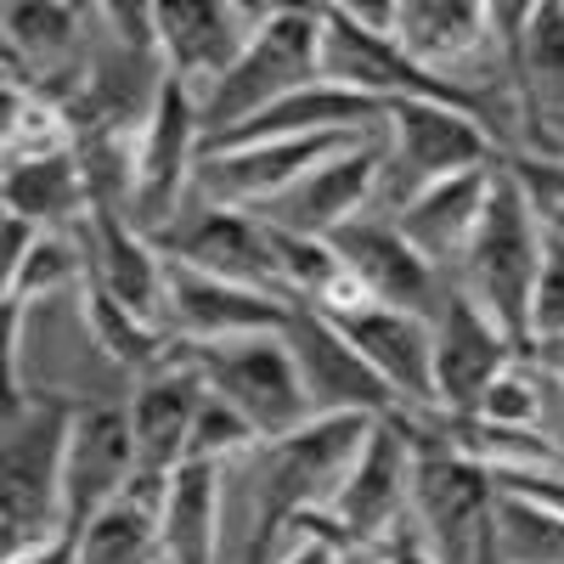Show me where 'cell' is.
Returning a JSON list of instances; mask_svg holds the SVG:
<instances>
[{
	"label": "cell",
	"mask_w": 564,
	"mask_h": 564,
	"mask_svg": "<svg viewBox=\"0 0 564 564\" xmlns=\"http://www.w3.org/2000/svg\"><path fill=\"white\" fill-rule=\"evenodd\" d=\"M367 430H372L367 412H334L300 423L294 435L260 441V452L249 457V502H254L249 564H271L300 513L327 508L339 497Z\"/></svg>",
	"instance_id": "6da1fadb"
},
{
	"label": "cell",
	"mask_w": 564,
	"mask_h": 564,
	"mask_svg": "<svg viewBox=\"0 0 564 564\" xmlns=\"http://www.w3.org/2000/svg\"><path fill=\"white\" fill-rule=\"evenodd\" d=\"M79 406L45 390H7L0 435V547L29 553L63 536V463Z\"/></svg>",
	"instance_id": "7a4b0ae2"
},
{
	"label": "cell",
	"mask_w": 564,
	"mask_h": 564,
	"mask_svg": "<svg viewBox=\"0 0 564 564\" xmlns=\"http://www.w3.org/2000/svg\"><path fill=\"white\" fill-rule=\"evenodd\" d=\"M322 79H327L322 74V7H265L238 68L198 102L204 141L260 119L265 108L300 97V90Z\"/></svg>",
	"instance_id": "3957f363"
},
{
	"label": "cell",
	"mask_w": 564,
	"mask_h": 564,
	"mask_svg": "<svg viewBox=\"0 0 564 564\" xmlns=\"http://www.w3.org/2000/svg\"><path fill=\"white\" fill-rule=\"evenodd\" d=\"M175 367L198 372L204 390H215L220 401L238 406L260 441H276V435H294L300 423H311V406H305V390H300V372H294V356L282 345V334H249V339H175L170 356Z\"/></svg>",
	"instance_id": "277c9868"
},
{
	"label": "cell",
	"mask_w": 564,
	"mask_h": 564,
	"mask_svg": "<svg viewBox=\"0 0 564 564\" xmlns=\"http://www.w3.org/2000/svg\"><path fill=\"white\" fill-rule=\"evenodd\" d=\"M536 265H542V231H536V220L525 215L520 193H513V181L497 164L486 215H480L475 238L463 249V294L502 327V339L520 356L531 350L525 345V316H531Z\"/></svg>",
	"instance_id": "5b68a950"
},
{
	"label": "cell",
	"mask_w": 564,
	"mask_h": 564,
	"mask_svg": "<svg viewBox=\"0 0 564 564\" xmlns=\"http://www.w3.org/2000/svg\"><path fill=\"white\" fill-rule=\"evenodd\" d=\"M491 468L446 446L412 441V525L435 564H497L491 558Z\"/></svg>",
	"instance_id": "8992f818"
},
{
	"label": "cell",
	"mask_w": 564,
	"mask_h": 564,
	"mask_svg": "<svg viewBox=\"0 0 564 564\" xmlns=\"http://www.w3.org/2000/svg\"><path fill=\"white\" fill-rule=\"evenodd\" d=\"M198 141H204V124H198L193 90L159 74L148 124L135 135V181H130V204H124V220L135 231H148V238L170 231L186 181L198 175Z\"/></svg>",
	"instance_id": "52a82bcc"
},
{
	"label": "cell",
	"mask_w": 564,
	"mask_h": 564,
	"mask_svg": "<svg viewBox=\"0 0 564 564\" xmlns=\"http://www.w3.org/2000/svg\"><path fill=\"white\" fill-rule=\"evenodd\" d=\"M491 29L502 45V63L520 79L525 135L542 159L564 153V0H502L491 7Z\"/></svg>",
	"instance_id": "ba28073f"
},
{
	"label": "cell",
	"mask_w": 564,
	"mask_h": 564,
	"mask_svg": "<svg viewBox=\"0 0 564 564\" xmlns=\"http://www.w3.org/2000/svg\"><path fill=\"white\" fill-rule=\"evenodd\" d=\"M390 124V170H379V181L390 186V198L406 204L412 193L435 186L446 175L480 170V164H502V148L457 108L441 102H390L384 108Z\"/></svg>",
	"instance_id": "9c48e42d"
},
{
	"label": "cell",
	"mask_w": 564,
	"mask_h": 564,
	"mask_svg": "<svg viewBox=\"0 0 564 564\" xmlns=\"http://www.w3.org/2000/svg\"><path fill=\"white\" fill-rule=\"evenodd\" d=\"M282 345H289V356H294V372H300V390H305L311 417H334V412L384 417V412H401L395 390L367 367V356L316 305L294 300L289 327H282Z\"/></svg>",
	"instance_id": "30bf717a"
},
{
	"label": "cell",
	"mask_w": 564,
	"mask_h": 564,
	"mask_svg": "<svg viewBox=\"0 0 564 564\" xmlns=\"http://www.w3.org/2000/svg\"><path fill=\"white\" fill-rule=\"evenodd\" d=\"M356 130H334V135H282V141H249V148H226V153H198V193L209 198V209H260L271 198H282L289 186H300L316 164L350 153Z\"/></svg>",
	"instance_id": "8fae6325"
},
{
	"label": "cell",
	"mask_w": 564,
	"mask_h": 564,
	"mask_svg": "<svg viewBox=\"0 0 564 564\" xmlns=\"http://www.w3.org/2000/svg\"><path fill=\"white\" fill-rule=\"evenodd\" d=\"M406 508H412V435H406L401 412H384V417H372V430L350 463L339 497L327 502V513L356 542L384 547L406 525Z\"/></svg>",
	"instance_id": "7c38bea8"
},
{
	"label": "cell",
	"mask_w": 564,
	"mask_h": 564,
	"mask_svg": "<svg viewBox=\"0 0 564 564\" xmlns=\"http://www.w3.org/2000/svg\"><path fill=\"white\" fill-rule=\"evenodd\" d=\"M294 300H276L260 289H243V282L209 276L186 260L164 254V316L175 327V339H249V334H282L289 327Z\"/></svg>",
	"instance_id": "4fadbf2b"
},
{
	"label": "cell",
	"mask_w": 564,
	"mask_h": 564,
	"mask_svg": "<svg viewBox=\"0 0 564 564\" xmlns=\"http://www.w3.org/2000/svg\"><path fill=\"white\" fill-rule=\"evenodd\" d=\"M130 480H135L130 406H79L63 463V536L79 542L85 525L124 497Z\"/></svg>",
	"instance_id": "5bb4252c"
},
{
	"label": "cell",
	"mask_w": 564,
	"mask_h": 564,
	"mask_svg": "<svg viewBox=\"0 0 564 564\" xmlns=\"http://www.w3.org/2000/svg\"><path fill=\"white\" fill-rule=\"evenodd\" d=\"M254 18L249 7H220V0H159L153 7V34L164 52V74L193 90V79H204V97L238 68V57L249 52L254 29L243 23Z\"/></svg>",
	"instance_id": "9a60e30c"
},
{
	"label": "cell",
	"mask_w": 564,
	"mask_h": 564,
	"mask_svg": "<svg viewBox=\"0 0 564 564\" xmlns=\"http://www.w3.org/2000/svg\"><path fill=\"white\" fill-rule=\"evenodd\" d=\"M327 322L367 356V367L395 390L401 406L412 412L435 406V327L423 316L390 311V305H350V311H334Z\"/></svg>",
	"instance_id": "2e32d148"
},
{
	"label": "cell",
	"mask_w": 564,
	"mask_h": 564,
	"mask_svg": "<svg viewBox=\"0 0 564 564\" xmlns=\"http://www.w3.org/2000/svg\"><path fill=\"white\" fill-rule=\"evenodd\" d=\"M153 243H159V254L186 260V265H198L209 276H226V282H243V289L289 300L260 215H243V209H198L186 226L164 231V238H153Z\"/></svg>",
	"instance_id": "e0dca14e"
},
{
	"label": "cell",
	"mask_w": 564,
	"mask_h": 564,
	"mask_svg": "<svg viewBox=\"0 0 564 564\" xmlns=\"http://www.w3.org/2000/svg\"><path fill=\"white\" fill-rule=\"evenodd\" d=\"M379 170H384V148H379V135H367L350 153L316 164L300 186H289L282 198H271L249 215H260L271 226H289V231H305V238H327V231L361 220V204L372 198V186H379Z\"/></svg>",
	"instance_id": "ac0fdd59"
},
{
	"label": "cell",
	"mask_w": 564,
	"mask_h": 564,
	"mask_svg": "<svg viewBox=\"0 0 564 564\" xmlns=\"http://www.w3.org/2000/svg\"><path fill=\"white\" fill-rule=\"evenodd\" d=\"M520 356L502 327L468 300V294H446L441 316H435V406L441 412H475L480 395L491 390L497 372Z\"/></svg>",
	"instance_id": "d6986e66"
},
{
	"label": "cell",
	"mask_w": 564,
	"mask_h": 564,
	"mask_svg": "<svg viewBox=\"0 0 564 564\" xmlns=\"http://www.w3.org/2000/svg\"><path fill=\"white\" fill-rule=\"evenodd\" d=\"M85 238V260H90V289L113 294L124 311L159 322L164 311V254L153 249L148 231H135L124 220V209L113 204H90V215L79 220Z\"/></svg>",
	"instance_id": "ffe728a7"
},
{
	"label": "cell",
	"mask_w": 564,
	"mask_h": 564,
	"mask_svg": "<svg viewBox=\"0 0 564 564\" xmlns=\"http://www.w3.org/2000/svg\"><path fill=\"white\" fill-rule=\"evenodd\" d=\"M327 243H334V254L345 260V271L367 289L372 305L412 311V316L430 311L435 265L401 238L395 220H350V226H339V231H327Z\"/></svg>",
	"instance_id": "44dd1931"
},
{
	"label": "cell",
	"mask_w": 564,
	"mask_h": 564,
	"mask_svg": "<svg viewBox=\"0 0 564 564\" xmlns=\"http://www.w3.org/2000/svg\"><path fill=\"white\" fill-rule=\"evenodd\" d=\"M204 406V379L186 372L175 361H164L159 372H148V384L130 401V435H135V475H159L170 480L186 463L193 446V423Z\"/></svg>",
	"instance_id": "7402d4cb"
},
{
	"label": "cell",
	"mask_w": 564,
	"mask_h": 564,
	"mask_svg": "<svg viewBox=\"0 0 564 564\" xmlns=\"http://www.w3.org/2000/svg\"><path fill=\"white\" fill-rule=\"evenodd\" d=\"M491 181H497V164H480V170H463V175H446L435 186L412 193L401 209H395V231L423 254V260H463L468 238L486 215V198H491Z\"/></svg>",
	"instance_id": "603a6c76"
},
{
	"label": "cell",
	"mask_w": 564,
	"mask_h": 564,
	"mask_svg": "<svg viewBox=\"0 0 564 564\" xmlns=\"http://www.w3.org/2000/svg\"><path fill=\"white\" fill-rule=\"evenodd\" d=\"M395 40L412 63L452 79V68L468 63L475 52H486V40H497V29H491V7H468V0H406L395 12Z\"/></svg>",
	"instance_id": "cb8c5ba5"
},
{
	"label": "cell",
	"mask_w": 564,
	"mask_h": 564,
	"mask_svg": "<svg viewBox=\"0 0 564 564\" xmlns=\"http://www.w3.org/2000/svg\"><path fill=\"white\" fill-rule=\"evenodd\" d=\"M7 215H23L40 231H74L90 215V181L79 148L34 164H7Z\"/></svg>",
	"instance_id": "d4e9b609"
},
{
	"label": "cell",
	"mask_w": 564,
	"mask_h": 564,
	"mask_svg": "<svg viewBox=\"0 0 564 564\" xmlns=\"http://www.w3.org/2000/svg\"><path fill=\"white\" fill-rule=\"evenodd\" d=\"M220 463H181L164 497V564H215Z\"/></svg>",
	"instance_id": "484cf974"
},
{
	"label": "cell",
	"mask_w": 564,
	"mask_h": 564,
	"mask_svg": "<svg viewBox=\"0 0 564 564\" xmlns=\"http://www.w3.org/2000/svg\"><path fill=\"white\" fill-rule=\"evenodd\" d=\"M491 558L497 564H564V520L553 508L497 486V502H491Z\"/></svg>",
	"instance_id": "4316f807"
},
{
	"label": "cell",
	"mask_w": 564,
	"mask_h": 564,
	"mask_svg": "<svg viewBox=\"0 0 564 564\" xmlns=\"http://www.w3.org/2000/svg\"><path fill=\"white\" fill-rule=\"evenodd\" d=\"M85 327H90V339H97L102 356H113L119 367H135V372H159L170 345H175V334H164L148 316L124 311L113 294L90 289V282H85Z\"/></svg>",
	"instance_id": "83f0119b"
},
{
	"label": "cell",
	"mask_w": 564,
	"mask_h": 564,
	"mask_svg": "<svg viewBox=\"0 0 564 564\" xmlns=\"http://www.w3.org/2000/svg\"><path fill=\"white\" fill-rule=\"evenodd\" d=\"M85 276H90V260H85L79 226L74 231H40L29 260L7 276V300H0V311H23V305L68 289V282H85Z\"/></svg>",
	"instance_id": "f1b7e54d"
},
{
	"label": "cell",
	"mask_w": 564,
	"mask_h": 564,
	"mask_svg": "<svg viewBox=\"0 0 564 564\" xmlns=\"http://www.w3.org/2000/svg\"><path fill=\"white\" fill-rule=\"evenodd\" d=\"M74 148L68 113L57 102L34 97V90L7 85V164H34V159H57Z\"/></svg>",
	"instance_id": "f546056e"
},
{
	"label": "cell",
	"mask_w": 564,
	"mask_h": 564,
	"mask_svg": "<svg viewBox=\"0 0 564 564\" xmlns=\"http://www.w3.org/2000/svg\"><path fill=\"white\" fill-rule=\"evenodd\" d=\"M502 175L513 181L525 215L536 220L542 238H564V159H542V153H502Z\"/></svg>",
	"instance_id": "4dcf8cb0"
},
{
	"label": "cell",
	"mask_w": 564,
	"mask_h": 564,
	"mask_svg": "<svg viewBox=\"0 0 564 564\" xmlns=\"http://www.w3.org/2000/svg\"><path fill=\"white\" fill-rule=\"evenodd\" d=\"M254 452H260V430L231 401H220L215 390H204L186 463H238V457H254Z\"/></svg>",
	"instance_id": "1f68e13d"
},
{
	"label": "cell",
	"mask_w": 564,
	"mask_h": 564,
	"mask_svg": "<svg viewBox=\"0 0 564 564\" xmlns=\"http://www.w3.org/2000/svg\"><path fill=\"white\" fill-rule=\"evenodd\" d=\"M79 29V12L74 7H45V0H12L7 7V45L29 57H57L68 52V40Z\"/></svg>",
	"instance_id": "d6a6232c"
},
{
	"label": "cell",
	"mask_w": 564,
	"mask_h": 564,
	"mask_svg": "<svg viewBox=\"0 0 564 564\" xmlns=\"http://www.w3.org/2000/svg\"><path fill=\"white\" fill-rule=\"evenodd\" d=\"M480 417H491V423H508V430H536V417H542V384H536V367L525 361V356H513L497 379H491V390L480 395V406H475Z\"/></svg>",
	"instance_id": "836d02e7"
},
{
	"label": "cell",
	"mask_w": 564,
	"mask_h": 564,
	"mask_svg": "<svg viewBox=\"0 0 564 564\" xmlns=\"http://www.w3.org/2000/svg\"><path fill=\"white\" fill-rule=\"evenodd\" d=\"M564 334V238H542V265L531 282V316H525V345H547ZM525 350V356H531Z\"/></svg>",
	"instance_id": "e575fe53"
},
{
	"label": "cell",
	"mask_w": 564,
	"mask_h": 564,
	"mask_svg": "<svg viewBox=\"0 0 564 564\" xmlns=\"http://www.w3.org/2000/svg\"><path fill=\"white\" fill-rule=\"evenodd\" d=\"M502 491H520L542 508H553L558 520H564V468H547V475H491Z\"/></svg>",
	"instance_id": "d590c367"
},
{
	"label": "cell",
	"mask_w": 564,
	"mask_h": 564,
	"mask_svg": "<svg viewBox=\"0 0 564 564\" xmlns=\"http://www.w3.org/2000/svg\"><path fill=\"white\" fill-rule=\"evenodd\" d=\"M34 238H40V226H34V220H23V215H7V238H0V282H7V276H12V271L29 260Z\"/></svg>",
	"instance_id": "8d00e7d4"
},
{
	"label": "cell",
	"mask_w": 564,
	"mask_h": 564,
	"mask_svg": "<svg viewBox=\"0 0 564 564\" xmlns=\"http://www.w3.org/2000/svg\"><path fill=\"white\" fill-rule=\"evenodd\" d=\"M379 564H435L430 558V547H423V536H417V525L406 520L390 542H384V553H379Z\"/></svg>",
	"instance_id": "74e56055"
},
{
	"label": "cell",
	"mask_w": 564,
	"mask_h": 564,
	"mask_svg": "<svg viewBox=\"0 0 564 564\" xmlns=\"http://www.w3.org/2000/svg\"><path fill=\"white\" fill-rule=\"evenodd\" d=\"M7 564H79V542L74 536H52V542H40L29 553H12Z\"/></svg>",
	"instance_id": "f35d334b"
},
{
	"label": "cell",
	"mask_w": 564,
	"mask_h": 564,
	"mask_svg": "<svg viewBox=\"0 0 564 564\" xmlns=\"http://www.w3.org/2000/svg\"><path fill=\"white\" fill-rule=\"evenodd\" d=\"M525 361H531L536 372H547V379H558V384H564V334H558V339H547V345H536Z\"/></svg>",
	"instance_id": "ab89813d"
}]
</instances>
